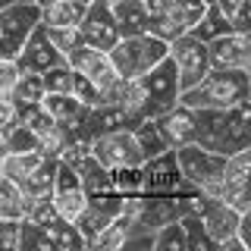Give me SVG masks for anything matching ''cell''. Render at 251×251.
<instances>
[{
    "mask_svg": "<svg viewBox=\"0 0 251 251\" xmlns=\"http://www.w3.org/2000/svg\"><path fill=\"white\" fill-rule=\"evenodd\" d=\"M154 123H157V129H160V135L170 148H182V145H192L195 141V110L185 107V104L163 110L160 116H154Z\"/></svg>",
    "mask_w": 251,
    "mask_h": 251,
    "instance_id": "17",
    "label": "cell"
},
{
    "mask_svg": "<svg viewBox=\"0 0 251 251\" xmlns=\"http://www.w3.org/2000/svg\"><path fill=\"white\" fill-rule=\"evenodd\" d=\"M154 251H185V235H182V226L179 220L160 226L154 232Z\"/></svg>",
    "mask_w": 251,
    "mask_h": 251,
    "instance_id": "34",
    "label": "cell"
},
{
    "mask_svg": "<svg viewBox=\"0 0 251 251\" xmlns=\"http://www.w3.org/2000/svg\"><path fill=\"white\" fill-rule=\"evenodd\" d=\"M207 198H217L223 204H229L242 214V210H251V176H232V173H220L217 179H210L207 185L201 188Z\"/></svg>",
    "mask_w": 251,
    "mask_h": 251,
    "instance_id": "16",
    "label": "cell"
},
{
    "mask_svg": "<svg viewBox=\"0 0 251 251\" xmlns=\"http://www.w3.org/2000/svg\"><path fill=\"white\" fill-rule=\"evenodd\" d=\"M229 31H232V25H229V19L220 13V6L217 3H207V6H204V13L198 16V22L188 28V35H195L198 41L207 44V41H214V38H220V35H229Z\"/></svg>",
    "mask_w": 251,
    "mask_h": 251,
    "instance_id": "21",
    "label": "cell"
},
{
    "mask_svg": "<svg viewBox=\"0 0 251 251\" xmlns=\"http://www.w3.org/2000/svg\"><path fill=\"white\" fill-rule=\"evenodd\" d=\"M16 78H19V66H16V60H3V57H0V98L10 94V88L16 85Z\"/></svg>",
    "mask_w": 251,
    "mask_h": 251,
    "instance_id": "37",
    "label": "cell"
},
{
    "mask_svg": "<svg viewBox=\"0 0 251 251\" xmlns=\"http://www.w3.org/2000/svg\"><path fill=\"white\" fill-rule=\"evenodd\" d=\"M16 251H57V248H53L50 235L41 223L19 217V245H16Z\"/></svg>",
    "mask_w": 251,
    "mask_h": 251,
    "instance_id": "27",
    "label": "cell"
},
{
    "mask_svg": "<svg viewBox=\"0 0 251 251\" xmlns=\"http://www.w3.org/2000/svg\"><path fill=\"white\" fill-rule=\"evenodd\" d=\"M53 176H57V157H47L44 154V160L38 163L25 179H19L16 185H19L22 198H41V195H50L53 192Z\"/></svg>",
    "mask_w": 251,
    "mask_h": 251,
    "instance_id": "20",
    "label": "cell"
},
{
    "mask_svg": "<svg viewBox=\"0 0 251 251\" xmlns=\"http://www.w3.org/2000/svg\"><path fill=\"white\" fill-rule=\"evenodd\" d=\"M60 63H66L63 50H57V44L50 41L47 28L38 22V25L31 28V35L25 38V44L19 47V53H16V66H19V73H44V69L60 66Z\"/></svg>",
    "mask_w": 251,
    "mask_h": 251,
    "instance_id": "9",
    "label": "cell"
},
{
    "mask_svg": "<svg viewBox=\"0 0 251 251\" xmlns=\"http://www.w3.org/2000/svg\"><path fill=\"white\" fill-rule=\"evenodd\" d=\"M13 116H16V123H22L28 132H35L38 141H41V138H50L53 132H57V120H53V116L41 107V100H38V104L16 107V110H13Z\"/></svg>",
    "mask_w": 251,
    "mask_h": 251,
    "instance_id": "22",
    "label": "cell"
},
{
    "mask_svg": "<svg viewBox=\"0 0 251 251\" xmlns=\"http://www.w3.org/2000/svg\"><path fill=\"white\" fill-rule=\"evenodd\" d=\"M220 6V13L229 19L232 31L251 35V0H214Z\"/></svg>",
    "mask_w": 251,
    "mask_h": 251,
    "instance_id": "32",
    "label": "cell"
},
{
    "mask_svg": "<svg viewBox=\"0 0 251 251\" xmlns=\"http://www.w3.org/2000/svg\"><path fill=\"white\" fill-rule=\"evenodd\" d=\"M91 157L98 163H104L107 170L113 167H129V163H141L138 145L132 129H116V132H104V135H94L91 138Z\"/></svg>",
    "mask_w": 251,
    "mask_h": 251,
    "instance_id": "8",
    "label": "cell"
},
{
    "mask_svg": "<svg viewBox=\"0 0 251 251\" xmlns=\"http://www.w3.org/2000/svg\"><path fill=\"white\" fill-rule=\"evenodd\" d=\"M132 135H135V145H138V151H141L145 160L170 148L167 141H163V135H160V129H157L154 120H138L135 126H132Z\"/></svg>",
    "mask_w": 251,
    "mask_h": 251,
    "instance_id": "26",
    "label": "cell"
},
{
    "mask_svg": "<svg viewBox=\"0 0 251 251\" xmlns=\"http://www.w3.org/2000/svg\"><path fill=\"white\" fill-rule=\"evenodd\" d=\"M13 3H35V0H0V6H13Z\"/></svg>",
    "mask_w": 251,
    "mask_h": 251,
    "instance_id": "39",
    "label": "cell"
},
{
    "mask_svg": "<svg viewBox=\"0 0 251 251\" xmlns=\"http://www.w3.org/2000/svg\"><path fill=\"white\" fill-rule=\"evenodd\" d=\"M19 245V220H0V251H16Z\"/></svg>",
    "mask_w": 251,
    "mask_h": 251,
    "instance_id": "36",
    "label": "cell"
},
{
    "mask_svg": "<svg viewBox=\"0 0 251 251\" xmlns=\"http://www.w3.org/2000/svg\"><path fill=\"white\" fill-rule=\"evenodd\" d=\"M44 160L41 151H19V154H6L3 160H0V173L3 176H10L13 182H19V179H25L31 170L38 167V163Z\"/></svg>",
    "mask_w": 251,
    "mask_h": 251,
    "instance_id": "28",
    "label": "cell"
},
{
    "mask_svg": "<svg viewBox=\"0 0 251 251\" xmlns=\"http://www.w3.org/2000/svg\"><path fill=\"white\" fill-rule=\"evenodd\" d=\"M251 98V73L248 69H210L198 85L179 91V104L192 107V110H204V107H232L239 100Z\"/></svg>",
    "mask_w": 251,
    "mask_h": 251,
    "instance_id": "2",
    "label": "cell"
},
{
    "mask_svg": "<svg viewBox=\"0 0 251 251\" xmlns=\"http://www.w3.org/2000/svg\"><path fill=\"white\" fill-rule=\"evenodd\" d=\"M195 145L223 157L251 148V98L223 110H195Z\"/></svg>",
    "mask_w": 251,
    "mask_h": 251,
    "instance_id": "1",
    "label": "cell"
},
{
    "mask_svg": "<svg viewBox=\"0 0 251 251\" xmlns=\"http://www.w3.org/2000/svg\"><path fill=\"white\" fill-rule=\"evenodd\" d=\"M78 173V179H82V188L85 195H104V192H113V182H110V170L104 163H98L94 157H85L78 167H73Z\"/></svg>",
    "mask_w": 251,
    "mask_h": 251,
    "instance_id": "23",
    "label": "cell"
},
{
    "mask_svg": "<svg viewBox=\"0 0 251 251\" xmlns=\"http://www.w3.org/2000/svg\"><path fill=\"white\" fill-rule=\"evenodd\" d=\"M44 98V82H41V73H19L16 78V85L10 88L6 94V100H10V107H25V104H38V100Z\"/></svg>",
    "mask_w": 251,
    "mask_h": 251,
    "instance_id": "25",
    "label": "cell"
},
{
    "mask_svg": "<svg viewBox=\"0 0 251 251\" xmlns=\"http://www.w3.org/2000/svg\"><path fill=\"white\" fill-rule=\"evenodd\" d=\"M6 157V145H3V135H0V160Z\"/></svg>",
    "mask_w": 251,
    "mask_h": 251,
    "instance_id": "40",
    "label": "cell"
},
{
    "mask_svg": "<svg viewBox=\"0 0 251 251\" xmlns=\"http://www.w3.org/2000/svg\"><path fill=\"white\" fill-rule=\"evenodd\" d=\"M201 223H204V232L210 235V242L220 248L229 235H235V226H239V210L229 207V204L217 201V198H207L204 195V204L198 210Z\"/></svg>",
    "mask_w": 251,
    "mask_h": 251,
    "instance_id": "15",
    "label": "cell"
},
{
    "mask_svg": "<svg viewBox=\"0 0 251 251\" xmlns=\"http://www.w3.org/2000/svg\"><path fill=\"white\" fill-rule=\"evenodd\" d=\"M85 6L88 3H78V0H53V3L41 6V22L47 28H78Z\"/></svg>",
    "mask_w": 251,
    "mask_h": 251,
    "instance_id": "19",
    "label": "cell"
},
{
    "mask_svg": "<svg viewBox=\"0 0 251 251\" xmlns=\"http://www.w3.org/2000/svg\"><path fill=\"white\" fill-rule=\"evenodd\" d=\"M35 3H38V6H47V3H53V0H35Z\"/></svg>",
    "mask_w": 251,
    "mask_h": 251,
    "instance_id": "41",
    "label": "cell"
},
{
    "mask_svg": "<svg viewBox=\"0 0 251 251\" xmlns=\"http://www.w3.org/2000/svg\"><path fill=\"white\" fill-rule=\"evenodd\" d=\"M104 3H110V0H104Z\"/></svg>",
    "mask_w": 251,
    "mask_h": 251,
    "instance_id": "43",
    "label": "cell"
},
{
    "mask_svg": "<svg viewBox=\"0 0 251 251\" xmlns=\"http://www.w3.org/2000/svg\"><path fill=\"white\" fill-rule=\"evenodd\" d=\"M10 123H13V107L6 98H0V129H6Z\"/></svg>",
    "mask_w": 251,
    "mask_h": 251,
    "instance_id": "38",
    "label": "cell"
},
{
    "mask_svg": "<svg viewBox=\"0 0 251 251\" xmlns=\"http://www.w3.org/2000/svg\"><path fill=\"white\" fill-rule=\"evenodd\" d=\"M167 57L173 60L176 66V75H179V88H192L198 85L204 75L210 73V60H207V44L198 41L195 35H179L170 41V50Z\"/></svg>",
    "mask_w": 251,
    "mask_h": 251,
    "instance_id": "6",
    "label": "cell"
},
{
    "mask_svg": "<svg viewBox=\"0 0 251 251\" xmlns=\"http://www.w3.org/2000/svg\"><path fill=\"white\" fill-rule=\"evenodd\" d=\"M179 182H182V173H179L173 148L141 160V195H173Z\"/></svg>",
    "mask_w": 251,
    "mask_h": 251,
    "instance_id": "10",
    "label": "cell"
},
{
    "mask_svg": "<svg viewBox=\"0 0 251 251\" xmlns=\"http://www.w3.org/2000/svg\"><path fill=\"white\" fill-rule=\"evenodd\" d=\"M78 35H82V44L98 47V50H110V47L120 41V28H116V22H113L110 3L91 0V3L85 6L82 22H78Z\"/></svg>",
    "mask_w": 251,
    "mask_h": 251,
    "instance_id": "11",
    "label": "cell"
},
{
    "mask_svg": "<svg viewBox=\"0 0 251 251\" xmlns=\"http://www.w3.org/2000/svg\"><path fill=\"white\" fill-rule=\"evenodd\" d=\"M179 226H182V235H185V251H217L210 235L204 232V223L198 214H182Z\"/></svg>",
    "mask_w": 251,
    "mask_h": 251,
    "instance_id": "30",
    "label": "cell"
},
{
    "mask_svg": "<svg viewBox=\"0 0 251 251\" xmlns=\"http://www.w3.org/2000/svg\"><path fill=\"white\" fill-rule=\"evenodd\" d=\"M66 66H73L75 73H82L100 94L120 78L116 69H113V63H110V57H107V50H98V47H88V44H75L73 50L66 53Z\"/></svg>",
    "mask_w": 251,
    "mask_h": 251,
    "instance_id": "12",
    "label": "cell"
},
{
    "mask_svg": "<svg viewBox=\"0 0 251 251\" xmlns=\"http://www.w3.org/2000/svg\"><path fill=\"white\" fill-rule=\"evenodd\" d=\"M78 3H91V0H78Z\"/></svg>",
    "mask_w": 251,
    "mask_h": 251,
    "instance_id": "42",
    "label": "cell"
},
{
    "mask_svg": "<svg viewBox=\"0 0 251 251\" xmlns=\"http://www.w3.org/2000/svg\"><path fill=\"white\" fill-rule=\"evenodd\" d=\"M41 22V6L38 3H13L0 6V57L16 60L19 47L25 44L31 28Z\"/></svg>",
    "mask_w": 251,
    "mask_h": 251,
    "instance_id": "5",
    "label": "cell"
},
{
    "mask_svg": "<svg viewBox=\"0 0 251 251\" xmlns=\"http://www.w3.org/2000/svg\"><path fill=\"white\" fill-rule=\"evenodd\" d=\"M0 135H3V145H6V154H19V151H41V141H38L35 132H28L22 123H13L6 126V129H0Z\"/></svg>",
    "mask_w": 251,
    "mask_h": 251,
    "instance_id": "29",
    "label": "cell"
},
{
    "mask_svg": "<svg viewBox=\"0 0 251 251\" xmlns=\"http://www.w3.org/2000/svg\"><path fill=\"white\" fill-rule=\"evenodd\" d=\"M207 60L210 69H248L251 73V35L229 31L207 41Z\"/></svg>",
    "mask_w": 251,
    "mask_h": 251,
    "instance_id": "14",
    "label": "cell"
},
{
    "mask_svg": "<svg viewBox=\"0 0 251 251\" xmlns=\"http://www.w3.org/2000/svg\"><path fill=\"white\" fill-rule=\"evenodd\" d=\"M22 204H25V198H22L19 185H16L10 176L0 173V220H19Z\"/></svg>",
    "mask_w": 251,
    "mask_h": 251,
    "instance_id": "31",
    "label": "cell"
},
{
    "mask_svg": "<svg viewBox=\"0 0 251 251\" xmlns=\"http://www.w3.org/2000/svg\"><path fill=\"white\" fill-rule=\"evenodd\" d=\"M170 44L163 41V38L151 35V31H145V35H129V38H120L113 47L107 50L110 63H113L116 75L123 78H135L141 73H148L151 66H157L163 57H167Z\"/></svg>",
    "mask_w": 251,
    "mask_h": 251,
    "instance_id": "3",
    "label": "cell"
},
{
    "mask_svg": "<svg viewBox=\"0 0 251 251\" xmlns=\"http://www.w3.org/2000/svg\"><path fill=\"white\" fill-rule=\"evenodd\" d=\"M44 25V22H41ZM47 28V25H44ZM47 35H50V41L57 44V50H63V57H66L69 50H73L75 44H82V35H78V28H47Z\"/></svg>",
    "mask_w": 251,
    "mask_h": 251,
    "instance_id": "35",
    "label": "cell"
},
{
    "mask_svg": "<svg viewBox=\"0 0 251 251\" xmlns=\"http://www.w3.org/2000/svg\"><path fill=\"white\" fill-rule=\"evenodd\" d=\"M135 85H138L145 120H154V116L163 113V110L179 104V91L182 88H179V75H176V66H173L170 57H163L157 66L148 69V73L135 75Z\"/></svg>",
    "mask_w": 251,
    "mask_h": 251,
    "instance_id": "4",
    "label": "cell"
},
{
    "mask_svg": "<svg viewBox=\"0 0 251 251\" xmlns=\"http://www.w3.org/2000/svg\"><path fill=\"white\" fill-rule=\"evenodd\" d=\"M176 151V163H179V173H182L185 182H192L195 188H204L210 179H217L226 167V157L217 154V151H207L201 145H182V148H173Z\"/></svg>",
    "mask_w": 251,
    "mask_h": 251,
    "instance_id": "7",
    "label": "cell"
},
{
    "mask_svg": "<svg viewBox=\"0 0 251 251\" xmlns=\"http://www.w3.org/2000/svg\"><path fill=\"white\" fill-rule=\"evenodd\" d=\"M41 226L47 229V235H50V242H53L57 251H85V239H82V232L75 229V223H69V220H63V217H53Z\"/></svg>",
    "mask_w": 251,
    "mask_h": 251,
    "instance_id": "24",
    "label": "cell"
},
{
    "mask_svg": "<svg viewBox=\"0 0 251 251\" xmlns=\"http://www.w3.org/2000/svg\"><path fill=\"white\" fill-rule=\"evenodd\" d=\"M110 13H113V22L120 28V38L151 31V16H148L141 0H110Z\"/></svg>",
    "mask_w": 251,
    "mask_h": 251,
    "instance_id": "18",
    "label": "cell"
},
{
    "mask_svg": "<svg viewBox=\"0 0 251 251\" xmlns=\"http://www.w3.org/2000/svg\"><path fill=\"white\" fill-rule=\"evenodd\" d=\"M110 182H113V192L120 195H141V163L113 167L110 170Z\"/></svg>",
    "mask_w": 251,
    "mask_h": 251,
    "instance_id": "33",
    "label": "cell"
},
{
    "mask_svg": "<svg viewBox=\"0 0 251 251\" xmlns=\"http://www.w3.org/2000/svg\"><path fill=\"white\" fill-rule=\"evenodd\" d=\"M204 0H170V6L160 16L151 19V35L163 38V41H173L179 35H188V28L198 22V16L204 13Z\"/></svg>",
    "mask_w": 251,
    "mask_h": 251,
    "instance_id": "13",
    "label": "cell"
}]
</instances>
